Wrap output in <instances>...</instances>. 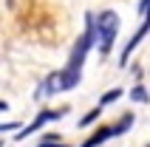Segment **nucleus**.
I'll use <instances>...</instances> for the list:
<instances>
[{
	"label": "nucleus",
	"instance_id": "nucleus-1",
	"mask_svg": "<svg viewBox=\"0 0 150 147\" xmlns=\"http://www.w3.org/2000/svg\"><path fill=\"white\" fill-rule=\"evenodd\" d=\"M93 17L88 14L85 17V31L82 37L74 42V51H71V59H68V65L62 68V71L51 74L48 79L40 85V93L37 96H54V93H62V90H71L79 85V79H82V65H85V57H88V51H91L93 45Z\"/></svg>",
	"mask_w": 150,
	"mask_h": 147
},
{
	"label": "nucleus",
	"instance_id": "nucleus-2",
	"mask_svg": "<svg viewBox=\"0 0 150 147\" xmlns=\"http://www.w3.org/2000/svg\"><path fill=\"white\" fill-rule=\"evenodd\" d=\"M116 31H119L116 11H102V14L93 20V34H96V40H99V51L102 54H110L113 40H116Z\"/></svg>",
	"mask_w": 150,
	"mask_h": 147
},
{
	"label": "nucleus",
	"instance_id": "nucleus-3",
	"mask_svg": "<svg viewBox=\"0 0 150 147\" xmlns=\"http://www.w3.org/2000/svg\"><path fill=\"white\" fill-rule=\"evenodd\" d=\"M130 124H133V116L127 113V116H125V119H122L119 124H113V127H102V130H96V133H93V136H91L88 141H85L82 147H99V144H105L108 139H113V136H122V133H127V130H130Z\"/></svg>",
	"mask_w": 150,
	"mask_h": 147
},
{
	"label": "nucleus",
	"instance_id": "nucleus-4",
	"mask_svg": "<svg viewBox=\"0 0 150 147\" xmlns=\"http://www.w3.org/2000/svg\"><path fill=\"white\" fill-rule=\"evenodd\" d=\"M65 113V110H42L37 119H34L31 124H25L23 127V133H17V139H25V136H31V133H37L42 127V124H48V122H54V119H59V116Z\"/></svg>",
	"mask_w": 150,
	"mask_h": 147
},
{
	"label": "nucleus",
	"instance_id": "nucleus-5",
	"mask_svg": "<svg viewBox=\"0 0 150 147\" xmlns=\"http://www.w3.org/2000/svg\"><path fill=\"white\" fill-rule=\"evenodd\" d=\"M147 31H150V8H147V11H144V23H142V28H139V31H136L133 37H130V42H127V45H125V54H122V65H125L127 59H130V54H133V51H136V45L142 42V37H144V34H147Z\"/></svg>",
	"mask_w": 150,
	"mask_h": 147
},
{
	"label": "nucleus",
	"instance_id": "nucleus-6",
	"mask_svg": "<svg viewBox=\"0 0 150 147\" xmlns=\"http://www.w3.org/2000/svg\"><path fill=\"white\" fill-rule=\"evenodd\" d=\"M122 96V90L119 88H113V90H108V93H105V96H102V102H99V107H105V105H110V102H113V99H119Z\"/></svg>",
	"mask_w": 150,
	"mask_h": 147
},
{
	"label": "nucleus",
	"instance_id": "nucleus-7",
	"mask_svg": "<svg viewBox=\"0 0 150 147\" xmlns=\"http://www.w3.org/2000/svg\"><path fill=\"white\" fill-rule=\"evenodd\" d=\"M130 96H133V102H147V99H150L147 90H144L142 85H139V88H133V93H130Z\"/></svg>",
	"mask_w": 150,
	"mask_h": 147
},
{
	"label": "nucleus",
	"instance_id": "nucleus-8",
	"mask_svg": "<svg viewBox=\"0 0 150 147\" xmlns=\"http://www.w3.org/2000/svg\"><path fill=\"white\" fill-rule=\"evenodd\" d=\"M99 113H102V107L96 105V107H93V110H91V113H88V116H85V119H82V124H91V122H93V119H96V116H99Z\"/></svg>",
	"mask_w": 150,
	"mask_h": 147
},
{
	"label": "nucleus",
	"instance_id": "nucleus-9",
	"mask_svg": "<svg viewBox=\"0 0 150 147\" xmlns=\"http://www.w3.org/2000/svg\"><path fill=\"white\" fill-rule=\"evenodd\" d=\"M40 147H68V144H59L57 139H45V141H40Z\"/></svg>",
	"mask_w": 150,
	"mask_h": 147
},
{
	"label": "nucleus",
	"instance_id": "nucleus-10",
	"mask_svg": "<svg viewBox=\"0 0 150 147\" xmlns=\"http://www.w3.org/2000/svg\"><path fill=\"white\" fill-rule=\"evenodd\" d=\"M17 127H20V124H17V122H8V124H0V133H3V130H17Z\"/></svg>",
	"mask_w": 150,
	"mask_h": 147
},
{
	"label": "nucleus",
	"instance_id": "nucleus-11",
	"mask_svg": "<svg viewBox=\"0 0 150 147\" xmlns=\"http://www.w3.org/2000/svg\"><path fill=\"white\" fill-rule=\"evenodd\" d=\"M3 110H6V102H0V113H3Z\"/></svg>",
	"mask_w": 150,
	"mask_h": 147
}]
</instances>
